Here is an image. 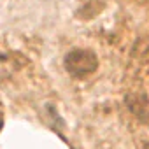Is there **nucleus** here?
I'll use <instances>...</instances> for the list:
<instances>
[{"instance_id": "nucleus-1", "label": "nucleus", "mask_w": 149, "mask_h": 149, "mask_svg": "<svg viewBox=\"0 0 149 149\" xmlns=\"http://www.w3.org/2000/svg\"><path fill=\"white\" fill-rule=\"evenodd\" d=\"M65 68L74 77H86L98 68V58L91 49H72L65 54Z\"/></svg>"}]
</instances>
